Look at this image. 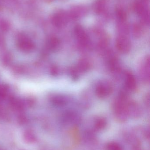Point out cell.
I'll return each mask as SVG.
<instances>
[{
    "label": "cell",
    "instance_id": "obj_1",
    "mask_svg": "<svg viewBox=\"0 0 150 150\" xmlns=\"http://www.w3.org/2000/svg\"><path fill=\"white\" fill-rule=\"evenodd\" d=\"M112 92V86L109 82L105 81L99 83L95 90L96 95L101 98L108 97Z\"/></svg>",
    "mask_w": 150,
    "mask_h": 150
},
{
    "label": "cell",
    "instance_id": "obj_2",
    "mask_svg": "<svg viewBox=\"0 0 150 150\" xmlns=\"http://www.w3.org/2000/svg\"><path fill=\"white\" fill-rule=\"evenodd\" d=\"M116 47L117 50L123 54L129 52L131 48L130 40L125 36L121 35L117 38L116 40Z\"/></svg>",
    "mask_w": 150,
    "mask_h": 150
},
{
    "label": "cell",
    "instance_id": "obj_3",
    "mask_svg": "<svg viewBox=\"0 0 150 150\" xmlns=\"http://www.w3.org/2000/svg\"><path fill=\"white\" fill-rule=\"evenodd\" d=\"M75 33L76 37L81 46L87 47L90 46V40L89 37L81 25H77L76 26Z\"/></svg>",
    "mask_w": 150,
    "mask_h": 150
},
{
    "label": "cell",
    "instance_id": "obj_4",
    "mask_svg": "<svg viewBox=\"0 0 150 150\" xmlns=\"http://www.w3.org/2000/svg\"><path fill=\"white\" fill-rule=\"evenodd\" d=\"M125 83L126 88L129 91H133L136 89L137 83L135 77L131 72H125Z\"/></svg>",
    "mask_w": 150,
    "mask_h": 150
},
{
    "label": "cell",
    "instance_id": "obj_5",
    "mask_svg": "<svg viewBox=\"0 0 150 150\" xmlns=\"http://www.w3.org/2000/svg\"><path fill=\"white\" fill-rule=\"evenodd\" d=\"M141 74L142 79L145 82H149L150 58L147 57L144 59L141 67Z\"/></svg>",
    "mask_w": 150,
    "mask_h": 150
},
{
    "label": "cell",
    "instance_id": "obj_6",
    "mask_svg": "<svg viewBox=\"0 0 150 150\" xmlns=\"http://www.w3.org/2000/svg\"><path fill=\"white\" fill-rule=\"evenodd\" d=\"M91 67L90 62L86 58L81 59L77 62L75 68L78 73H86L89 71Z\"/></svg>",
    "mask_w": 150,
    "mask_h": 150
},
{
    "label": "cell",
    "instance_id": "obj_7",
    "mask_svg": "<svg viewBox=\"0 0 150 150\" xmlns=\"http://www.w3.org/2000/svg\"><path fill=\"white\" fill-rule=\"evenodd\" d=\"M54 105L58 107H62L66 105L68 103V99L65 96L58 95L55 96L52 100Z\"/></svg>",
    "mask_w": 150,
    "mask_h": 150
},
{
    "label": "cell",
    "instance_id": "obj_8",
    "mask_svg": "<svg viewBox=\"0 0 150 150\" xmlns=\"http://www.w3.org/2000/svg\"><path fill=\"white\" fill-rule=\"evenodd\" d=\"M23 137L26 142L29 143H33L36 140L35 134L33 133V131L30 129L25 131Z\"/></svg>",
    "mask_w": 150,
    "mask_h": 150
},
{
    "label": "cell",
    "instance_id": "obj_9",
    "mask_svg": "<svg viewBox=\"0 0 150 150\" xmlns=\"http://www.w3.org/2000/svg\"><path fill=\"white\" fill-rule=\"evenodd\" d=\"M52 22L53 24L57 27H61L65 23L63 16L60 13L55 14L53 16L52 18Z\"/></svg>",
    "mask_w": 150,
    "mask_h": 150
},
{
    "label": "cell",
    "instance_id": "obj_10",
    "mask_svg": "<svg viewBox=\"0 0 150 150\" xmlns=\"http://www.w3.org/2000/svg\"><path fill=\"white\" fill-rule=\"evenodd\" d=\"M105 4V0H97L94 4V10L96 13H100L104 9Z\"/></svg>",
    "mask_w": 150,
    "mask_h": 150
},
{
    "label": "cell",
    "instance_id": "obj_11",
    "mask_svg": "<svg viewBox=\"0 0 150 150\" xmlns=\"http://www.w3.org/2000/svg\"><path fill=\"white\" fill-rule=\"evenodd\" d=\"M107 150H122L119 144L115 142H110L106 146Z\"/></svg>",
    "mask_w": 150,
    "mask_h": 150
},
{
    "label": "cell",
    "instance_id": "obj_12",
    "mask_svg": "<svg viewBox=\"0 0 150 150\" xmlns=\"http://www.w3.org/2000/svg\"><path fill=\"white\" fill-rule=\"evenodd\" d=\"M60 42L59 40L55 38H53L50 39L49 44L50 47L53 49H56L59 47Z\"/></svg>",
    "mask_w": 150,
    "mask_h": 150
},
{
    "label": "cell",
    "instance_id": "obj_13",
    "mask_svg": "<svg viewBox=\"0 0 150 150\" xmlns=\"http://www.w3.org/2000/svg\"><path fill=\"white\" fill-rule=\"evenodd\" d=\"M116 13H117V16L121 21H124L126 20L127 15L126 12L122 9L118 8L116 10Z\"/></svg>",
    "mask_w": 150,
    "mask_h": 150
},
{
    "label": "cell",
    "instance_id": "obj_14",
    "mask_svg": "<svg viewBox=\"0 0 150 150\" xmlns=\"http://www.w3.org/2000/svg\"><path fill=\"white\" fill-rule=\"evenodd\" d=\"M134 9L137 14L141 15L143 13L144 8L141 3L137 2L134 5Z\"/></svg>",
    "mask_w": 150,
    "mask_h": 150
},
{
    "label": "cell",
    "instance_id": "obj_15",
    "mask_svg": "<svg viewBox=\"0 0 150 150\" xmlns=\"http://www.w3.org/2000/svg\"><path fill=\"white\" fill-rule=\"evenodd\" d=\"M70 74L71 76V77L73 79H75L79 78V73L77 71L75 67L72 68L70 69L69 71Z\"/></svg>",
    "mask_w": 150,
    "mask_h": 150
},
{
    "label": "cell",
    "instance_id": "obj_16",
    "mask_svg": "<svg viewBox=\"0 0 150 150\" xmlns=\"http://www.w3.org/2000/svg\"><path fill=\"white\" fill-rule=\"evenodd\" d=\"M134 34L136 38H139L142 34L141 28L139 25H136L134 28Z\"/></svg>",
    "mask_w": 150,
    "mask_h": 150
},
{
    "label": "cell",
    "instance_id": "obj_17",
    "mask_svg": "<svg viewBox=\"0 0 150 150\" xmlns=\"http://www.w3.org/2000/svg\"><path fill=\"white\" fill-rule=\"evenodd\" d=\"M106 125V121L104 119H98L96 122V126L98 128H102Z\"/></svg>",
    "mask_w": 150,
    "mask_h": 150
},
{
    "label": "cell",
    "instance_id": "obj_18",
    "mask_svg": "<svg viewBox=\"0 0 150 150\" xmlns=\"http://www.w3.org/2000/svg\"><path fill=\"white\" fill-rule=\"evenodd\" d=\"M0 27L3 30H7L9 28L8 22L4 20H0Z\"/></svg>",
    "mask_w": 150,
    "mask_h": 150
},
{
    "label": "cell",
    "instance_id": "obj_19",
    "mask_svg": "<svg viewBox=\"0 0 150 150\" xmlns=\"http://www.w3.org/2000/svg\"><path fill=\"white\" fill-rule=\"evenodd\" d=\"M45 1H46L49 2L50 1H52V0H45Z\"/></svg>",
    "mask_w": 150,
    "mask_h": 150
}]
</instances>
